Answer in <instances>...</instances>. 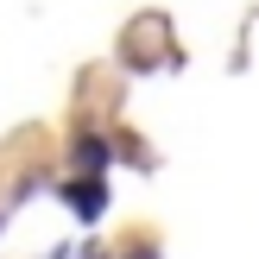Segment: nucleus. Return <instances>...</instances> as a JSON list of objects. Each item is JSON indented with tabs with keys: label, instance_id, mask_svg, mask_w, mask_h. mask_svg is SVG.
Wrapping results in <instances>:
<instances>
[{
	"label": "nucleus",
	"instance_id": "obj_1",
	"mask_svg": "<svg viewBox=\"0 0 259 259\" xmlns=\"http://www.w3.org/2000/svg\"><path fill=\"white\" fill-rule=\"evenodd\" d=\"M63 196H70V209L82 215V222H95V215H101V202H108V190H101V177H95V184H70Z\"/></svg>",
	"mask_w": 259,
	"mask_h": 259
}]
</instances>
